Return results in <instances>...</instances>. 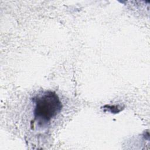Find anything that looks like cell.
<instances>
[{
  "label": "cell",
  "instance_id": "cell-1",
  "mask_svg": "<svg viewBox=\"0 0 150 150\" xmlns=\"http://www.w3.org/2000/svg\"><path fill=\"white\" fill-rule=\"evenodd\" d=\"M35 120L46 124L59 114L62 108V102L55 92L46 91L33 98Z\"/></svg>",
  "mask_w": 150,
  "mask_h": 150
}]
</instances>
